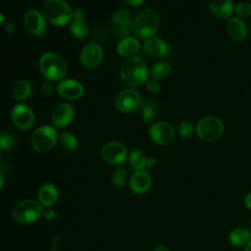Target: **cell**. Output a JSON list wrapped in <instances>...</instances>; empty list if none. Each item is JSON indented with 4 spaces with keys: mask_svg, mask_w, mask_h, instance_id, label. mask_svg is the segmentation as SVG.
I'll list each match as a JSON object with an SVG mask.
<instances>
[{
    "mask_svg": "<svg viewBox=\"0 0 251 251\" xmlns=\"http://www.w3.org/2000/svg\"><path fill=\"white\" fill-rule=\"evenodd\" d=\"M120 75L122 81L130 88L145 83L148 78L146 62L138 56L128 57L121 66Z\"/></svg>",
    "mask_w": 251,
    "mask_h": 251,
    "instance_id": "1",
    "label": "cell"
},
{
    "mask_svg": "<svg viewBox=\"0 0 251 251\" xmlns=\"http://www.w3.org/2000/svg\"><path fill=\"white\" fill-rule=\"evenodd\" d=\"M41 74L50 81L62 79L67 73V63L65 59L56 52L44 53L39 61Z\"/></svg>",
    "mask_w": 251,
    "mask_h": 251,
    "instance_id": "2",
    "label": "cell"
},
{
    "mask_svg": "<svg viewBox=\"0 0 251 251\" xmlns=\"http://www.w3.org/2000/svg\"><path fill=\"white\" fill-rule=\"evenodd\" d=\"M45 19L54 25H65L74 17V10L64 0H46L43 4Z\"/></svg>",
    "mask_w": 251,
    "mask_h": 251,
    "instance_id": "3",
    "label": "cell"
},
{
    "mask_svg": "<svg viewBox=\"0 0 251 251\" xmlns=\"http://www.w3.org/2000/svg\"><path fill=\"white\" fill-rule=\"evenodd\" d=\"M158 27L159 17L157 13L151 8L142 10L134 19L133 32L141 39L147 40L153 37Z\"/></svg>",
    "mask_w": 251,
    "mask_h": 251,
    "instance_id": "4",
    "label": "cell"
},
{
    "mask_svg": "<svg viewBox=\"0 0 251 251\" xmlns=\"http://www.w3.org/2000/svg\"><path fill=\"white\" fill-rule=\"evenodd\" d=\"M195 131L201 140L207 142L215 141L222 136L224 132V124L217 117L207 116L198 122Z\"/></svg>",
    "mask_w": 251,
    "mask_h": 251,
    "instance_id": "5",
    "label": "cell"
},
{
    "mask_svg": "<svg viewBox=\"0 0 251 251\" xmlns=\"http://www.w3.org/2000/svg\"><path fill=\"white\" fill-rule=\"evenodd\" d=\"M12 215L19 223L30 224L43 216V208L34 200H24L14 207Z\"/></svg>",
    "mask_w": 251,
    "mask_h": 251,
    "instance_id": "6",
    "label": "cell"
},
{
    "mask_svg": "<svg viewBox=\"0 0 251 251\" xmlns=\"http://www.w3.org/2000/svg\"><path fill=\"white\" fill-rule=\"evenodd\" d=\"M58 140V133L51 126H41L34 130L31 136V145L37 152H46L52 149Z\"/></svg>",
    "mask_w": 251,
    "mask_h": 251,
    "instance_id": "7",
    "label": "cell"
},
{
    "mask_svg": "<svg viewBox=\"0 0 251 251\" xmlns=\"http://www.w3.org/2000/svg\"><path fill=\"white\" fill-rule=\"evenodd\" d=\"M141 102L140 94L130 87L120 91L115 100L117 109L122 113H131L137 110Z\"/></svg>",
    "mask_w": 251,
    "mask_h": 251,
    "instance_id": "8",
    "label": "cell"
},
{
    "mask_svg": "<svg viewBox=\"0 0 251 251\" xmlns=\"http://www.w3.org/2000/svg\"><path fill=\"white\" fill-rule=\"evenodd\" d=\"M112 25L114 32L122 38L129 36L133 32L134 20L131 14L125 9L117 11L112 18Z\"/></svg>",
    "mask_w": 251,
    "mask_h": 251,
    "instance_id": "9",
    "label": "cell"
},
{
    "mask_svg": "<svg viewBox=\"0 0 251 251\" xmlns=\"http://www.w3.org/2000/svg\"><path fill=\"white\" fill-rule=\"evenodd\" d=\"M11 119L17 127L25 130L32 126L34 123V113L28 105L19 103L12 109Z\"/></svg>",
    "mask_w": 251,
    "mask_h": 251,
    "instance_id": "10",
    "label": "cell"
},
{
    "mask_svg": "<svg viewBox=\"0 0 251 251\" xmlns=\"http://www.w3.org/2000/svg\"><path fill=\"white\" fill-rule=\"evenodd\" d=\"M149 135L151 139L160 144V145H167L173 142L176 136V130L171 124L168 122H157L154 123L150 129Z\"/></svg>",
    "mask_w": 251,
    "mask_h": 251,
    "instance_id": "11",
    "label": "cell"
},
{
    "mask_svg": "<svg viewBox=\"0 0 251 251\" xmlns=\"http://www.w3.org/2000/svg\"><path fill=\"white\" fill-rule=\"evenodd\" d=\"M103 159L112 165L123 164L127 158L126 147L118 141H111L102 148Z\"/></svg>",
    "mask_w": 251,
    "mask_h": 251,
    "instance_id": "12",
    "label": "cell"
},
{
    "mask_svg": "<svg viewBox=\"0 0 251 251\" xmlns=\"http://www.w3.org/2000/svg\"><path fill=\"white\" fill-rule=\"evenodd\" d=\"M24 24L26 30L33 35H43L46 31V19L38 10H29L25 14Z\"/></svg>",
    "mask_w": 251,
    "mask_h": 251,
    "instance_id": "13",
    "label": "cell"
},
{
    "mask_svg": "<svg viewBox=\"0 0 251 251\" xmlns=\"http://www.w3.org/2000/svg\"><path fill=\"white\" fill-rule=\"evenodd\" d=\"M103 59L102 48L96 43L85 45L80 52V62L87 69L98 67Z\"/></svg>",
    "mask_w": 251,
    "mask_h": 251,
    "instance_id": "14",
    "label": "cell"
},
{
    "mask_svg": "<svg viewBox=\"0 0 251 251\" xmlns=\"http://www.w3.org/2000/svg\"><path fill=\"white\" fill-rule=\"evenodd\" d=\"M57 92L61 97L67 100H76L82 96L84 88L78 80L67 78L59 82L57 86Z\"/></svg>",
    "mask_w": 251,
    "mask_h": 251,
    "instance_id": "15",
    "label": "cell"
},
{
    "mask_svg": "<svg viewBox=\"0 0 251 251\" xmlns=\"http://www.w3.org/2000/svg\"><path fill=\"white\" fill-rule=\"evenodd\" d=\"M75 116L74 108L69 103H60L52 111L51 120L55 126L65 127L69 126Z\"/></svg>",
    "mask_w": 251,
    "mask_h": 251,
    "instance_id": "16",
    "label": "cell"
},
{
    "mask_svg": "<svg viewBox=\"0 0 251 251\" xmlns=\"http://www.w3.org/2000/svg\"><path fill=\"white\" fill-rule=\"evenodd\" d=\"M143 50L149 57L159 59L168 55L169 46L165 40L158 37H151L145 41Z\"/></svg>",
    "mask_w": 251,
    "mask_h": 251,
    "instance_id": "17",
    "label": "cell"
},
{
    "mask_svg": "<svg viewBox=\"0 0 251 251\" xmlns=\"http://www.w3.org/2000/svg\"><path fill=\"white\" fill-rule=\"evenodd\" d=\"M85 13L82 9L76 8L74 10V17L71 22L72 34L76 38H84L88 34V25L84 19Z\"/></svg>",
    "mask_w": 251,
    "mask_h": 251,
    "instance_id": "18",
    "label": "cell"
},
{
    "mask_svg": "<svg viewBox=\"0 0 251 251\" xmlns=\"http://www.w3.org/2000/svg\"><path fill=\"white\" fill-rule=\"evenodd\" d=\"M226 32L231 40L241 42L246 38L247 26L242 19L233 17L226 23Z\"/></svg>",
    "mask_w": 251,
    "mask_h": 251,
    "instance_id": "19",
    "label": "cell"
},
{
    "mask_svg": "<svg viewBox=\"0 0 251 251\" xmlns=\"http://www.w3.org/2000/svg\"><path fill=\"white\" fill-rule=\"evenodd\" d=\"M211 13L219 19H227L234 12L231 0H208Z\"/></svg>",
    "mask_w": 251,
    "mask_h": 251,
    "instance_id": "20",
    "label": "cell"
},
{
    "mask_svg": "<svg viewBox=\"0 0 251 251\" xmlns=\"http://www.w3.org/2000/svg\"><path fill=\"white\" fill-rule=\"evenodd\" d=\"M152 183V178L145 171H136L130 178V188L135 193L146 192Z\"/></svg>",
    "mask_w": 251,
    "mask_h": 251,
    "instance_id": "21",
    "label": "cell"
},
{
    "mask_svg": "<svg viewBox=\"0 0 251 251\" xmlns=\"http://www.w3.org/2000/svg\"><path fill=\"white\" fill-rule=\"evenodd\" d=\"M140 43L133 36H126L120 40L117 46V51L121 56L132 57L139 51Z\"/></svg>",
    "mask_w": 251,
    "mask_h": 251,
    "instance_id": "22",
    "label": "cell"
},
{
    "mask_svg": "<svg viewBox=\"0 0 251 251\" xmlns=\"http://www.w3.org/2000/svg\"><path fill=\"white\" fill-rule=\"evenodd\" d=\"M139 109L143 122L146 124H153L158 113L157 103L153 100L146 99L141 102Z\"/></svg>",
    "mask_w": 251,
    "mask_h": 251,
    "instance_id": "23",
    "label": "cell"
},
{
    "mask_svg": "<svg viewBox=\"0 0 251 251\" xmlns=\"http://www.w3.org/2000/svg\"><path fill=\"white\" fill-rule=\"evenodd\" d=\"M38 198H39L40 204L44 206L53 205L58 198V190L56 186L51 183L44 184L38 192Z\"/></svg>",
    "mask_w": 251,
    "mask_h": 251,
    "instance_id": "24",
    "label": "cell"
},
{
    "mask_svg": "<svg viewBox=\"0 0 251 251\" xmlns=\"http://www.w3.org/2000/svg\"><path fill=\"white\" fill-rule=\"evenodd\" d=\"M31 90L32 87L30 82L25 79H21L17 81L13 87V97L17 101H24L29 97V95L31 94Z\"/></svg>",
    "mask_w": 251,
    "mask_h": 251,
    "instance_id": "25",
    "label": "cell"
},
{
    "mask_svg": "<svg viewBox=\"0 0 251 251\" xmlns=\"http://www.w3.org/2000/svg\"><path fill=\"white\" fill-rule=\"evenodd\" d=\"M250 232L243 227H236L228 234V241L234 246L245 245L251 238Z\"/></svg>",
    "mask_w": 251,
    "mask_h": 251,
    "instance_id": "26",
    "label": "cell"
},
{
    "mask_svg": "<svg viewBox=\"0 0 251 251\" xmlns=\"http://www.w3.org/2000/svg\"><path fill=\"white\" fill-rule=\"evenodd\" d=\"M172 73V66L167 61H160L153 65L150 69V75L157 80L168 77Z\"/></svg>",
    "mask_w": 251,
    "mask_h": 251,
    "instance_id": "27",
    "label": "cell"
},
{
    "mask_svg": "<svg viewBox=\"0 0 251 251\" xmlns=\"http://www.w3.org/2000/svg\"><path fill=\"white\" fill-rule=\"evenodd\" d=\"M146 156L140 150H133L129 154V164L135 171H142L145 168Z\"/></svg>",
    "mask_w": 251,
    "mask_h": 251,
    "instance_id": "28",
    "label": "cell"
},
{
    "mask_svg": "<svg viewBox=\"0 0 251 251\" xmlns=\"http://www.w3.org/2000/svg\"><path fill=\"white\" fill-rule=\"evenodd\" d=\"M59 140H60L61 145H62L66 150H69V151H74V150H75V149L77 148V146H78L77 138L75 137V135H74V134L71 133V132L64 131V132L60 133Z\"/></svg>",
    "mask_w": 251,
    "mask_h": 251,
    "instance_id": "29",
    "label": "cell"
},
{
    "mask_svg": "<svg viewBox=\"0 0 251 251\" xmlns=\"http://www.w3.org/2000/svg\"><path fill=\"white\" fill-rule=\"evenodd\" d=\"M176 132L180 137L186 138V137L191 136L195 132V127L190 122L182 121L177 124Z\"/></svg>",
    "mask_w": 251,
    "mask_h": 251,
    "instance_id": "30",
    "label": "cell"
},
{
    "mask_svg": "<svg viewBox=\"0 0 251 251\" xmlns=\"http://www.w3.org/2000/svg\"><path fill=\"white\" fill-rule=\"evenodd\" d=\"M126 178H127V172L126 168L120 167L115 170L112 176V182L115 186L121 187L125 185V183L126 182Z\"/></svg>",
    "mask_w": 251,
    "mask_h": 251,
    "instance_id": "31",
    "label": "cell"
},
{
    "mask_svg": "<svg viewBox=\"0 0 251 251\" xmlns=\"http://www.w3.org/2000/svg\"><path fill=\"white\" fill-rule=\"evenodd\" d=\"M234 12L240 19L251 17V3L246 1L237 3L234 7Z\"/></svg>",
    "mask_w": 251,
    "mask_h": 251,
    "instance_id": "32",
    "label": "cell"
},
{
    "mask_svg": "<svg viewBox=\"0 0 251 251\" xmlns=\"http://www.w3.org/2000/svg\"><path fill=\"white\" fill-rule=\"evenodd\" d=\"M15 136L10 132H1L0 133V150L7 151L11 149L15 144Z\"/></svg>",
    "mask_w": 251,
    "mask_h": 251,
    "instance_id": "33",
    "label": "cell"
},
{
    "mask_svg": "<svg viewBox=\"0 0 251 251\" xmlns=\"http://www.w3.org/2000/svg\"><path fill=\"white\" fill-rule=\"evenodd\" d=\"M145 86H146L147 90L152 93H157L160 90V83L158 82L157 79L152 78V77L147 78V80L145 81Z\"/></svg>",
    "mask_w": 251,
    "mask_h": 251,
    "instance_id": "34",
    "label": "cell"
},
{
    "mask_svg": "<svg viewBox=\"0 0 251 251\" xmlns=\"http://www.w3.org/2000/svg\"><path fill=\"white\" fill-rule=\"evenodd\" d=\"M53 90H54V85L50 80H48V81L43 82V84L41 85L40 93H41L42 96L48 97L53 93Z\"/></svg>",
    "mask_w": 251,
    "mask_h": 251,
    "instance_id": "35",
    "label": "cell"
},
{
    "mask_svg": "<svg viewBox=\"0 0 251 251\" xmlns=\"http://www.w3.org/2000/svg\"><path fill=\"white\" fill-rule=\"evenodd\" d=\"M43 217L47 220V221H52L56 218V213L54 210H51V209H48V210H45L43 211Z\"/></svg>",
    "mask_w": 251,
    "mask_h": 251,
    "instance_id": "36",
    "label": "cell"
},
{
    "mask_svg": "<svg viewBox=\"0 0 251 251\" xmlns=\"http://www.w3.org/2000/svg\"><path fill=\"white\" fill-rule=\"evenodd\" d=\"M5 30L9 33V34H14L16 32V26L14 24L12 23H6L5 24Z\"/></svg>",
    "mask_w": 251,
    "mask_h": 251,
    "instance_id": "37",
    "label": "cell"
},
{
    "mask_svg": "<svg viewBox=\"0 0 251 251\" xmlns=\"http://www.w3.org/2000/svg\"><path fill=\"white\" fill-rule=\"evenodd\" d=\"M156 164V160L153 157H149L146 159V163H145V168H152L154 165Z\"/></svg>",
    "mask_w": 251,
    "mask_h": 251,
    "instance_id": "38",
    "label": "cell"
},
{
    "mask_svg": "<svg viewBox=\"0 0 251 251\" xmlns=\"http://www.w3.org/2000/svg\"><path fill=\"white\" fill-rule=\"evenodd\" d=\"M129 5L133 6V7H136V6H139L141 5L145 0H126Z\"/></svg>",
    "mask_w": 251,
    "mask_h": 251,
    "instance_id": "39",
    "label": "cell"
},
{
    "mask_svg": "<svg viewBox=\"0 0 251 251\" xmlns=\"http://www.w3.org/2000/svg\"><path fill=\"white\" fill-rule=\"evenodd\" d=\"M244 202H245V205L248 209L251 210V193H248L244 199Z\"/></svg>",
    "mask_w": 251,
    "mask_h": 251,
    "instance_id": "40",
    "label": "cell"
},
{
    "mask_svg": "<svg viewBox=\"0 0 251 251\" xmlns=\"http://www.w3.org/2000/svg\"><path fill=\"white\" fill-rule=\"evenodd\" d=\"M154 251H171V250L165 246H158L157 248L154 249Z\"/></svg>",
    "mask_w": 251,
    "mask_h": 251,
    "instance_id": "41",
    "label": "cell"
},
{
    "mask_svg": "<svg viewBox=\"0 0 251 251\" xmlns=\"http://www.w3.org/2000/svg\"><path fill=\"white\" fill-rule=\"evenodd\" d=\"M244 251H251V239L245 244V249Z\"/></svg>",
    "mask_w": 251,
    "mask_h": 251,
    "instance_id": "42",
    "label": "cell"
},
{
    "mask_svg": "<svg viewBox=\"0 0 251 251\" xmlns=\"http://www.w3.org/2000/svg\"><path fill=\"white\" fill-rule=\"evenodd\" d=\"M3 185H4V176H3V174L0 172V189L2 188Z\"/></svg>",
    "mask_w": 251,
    "mask_h": 251,
    "instance_id": "43",
    "label": "cell"
},
{
    "mask_svg": "<svg viewBox=\"0 0 251 251\" xmlns=\"http://www.w3.org/2000/svg\"><path fill=\"white\" fill-rule=\"evenodd\" d=\"M4 21H5V17L0 13V24L4 23Z\"/></svg>",
    "mask_w": 251,
    "mask_h": 251,
    "instance_id": "44",
    "label": "cell"
},
{
    "mask_svg": "<svg viewBox=\"0 0 251 251\" xmlns=\"http://www.w3.org/2000/svg\"><path fill=\"white\" fill-rule=\"evenodd\" d=\"M0 159H1V151H0Z\"/></svg>",
    "mask_w": 251,
    "mask_h": 251,
    "instance_id": "45",
    "label": "cell"
}]
</instances>
